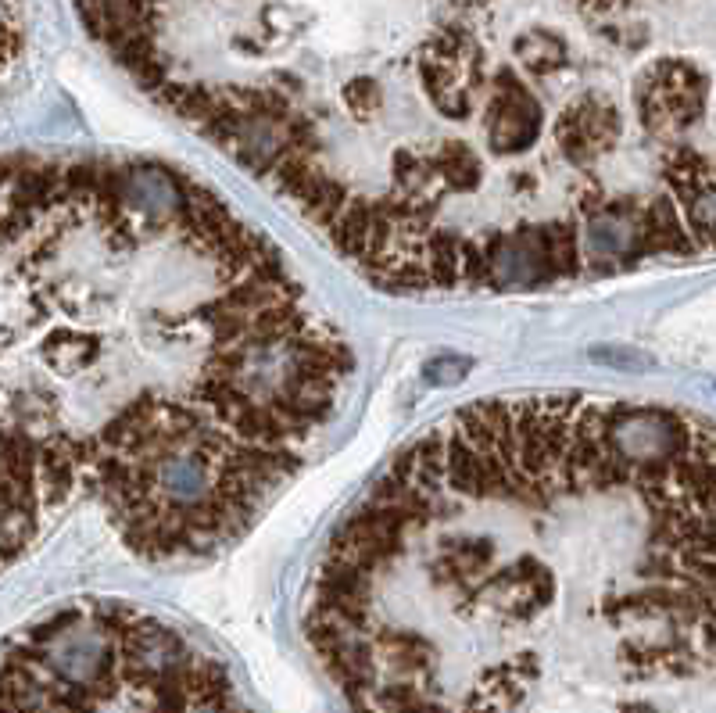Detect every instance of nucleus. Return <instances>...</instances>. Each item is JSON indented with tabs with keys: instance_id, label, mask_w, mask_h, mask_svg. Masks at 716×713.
<instances>
[{
	"instance_id": "f257e3e1",
	"label": "nucleus",
	"mask_w": 716,
	"mask_h": 713,
	"mask_svg": "<svg viewBox=\"0 0 716 713\" xmlns=\"http://www.w3.org/2000/svg\"><path fill=\"white\" fill-rule=\"evenodd\" d=\"M108 58L387 294L716 248L681 0H76Z\"/></svg>"
},
{
	"instance_id": "f03ea898",
	"label": "nucleus",
	"mask_w": 716,
	"mask_h": 713,
	"mask_svg": "<svg viewBox=\"0 0 716 713\" xmlns=\"http://www.w3.org/2000/svg\"><path fill=\"white\" fill-rule=\"evenodd\" d=\"M716 430L591 395L473 402L330 534L305 638L358 710H652L716 667Z\"/></svg>"
},
{
	"instance_id": "7ed1b4c3",
	"label": "nucleus",
	"mask_w": 716,
	"mask_h": 713,
	"mask_svg": "<svg viewBox=\"0 0 716 713\" xmlns=\"http://www.w3.org/2000/svg\"><path fill=\"white\" fill-rule=\"evenodd\" d=\"M4 710H154L240 706L230 674L165 620L126 602H72L0 653Z\"/></svg>"
}]
</instances>
